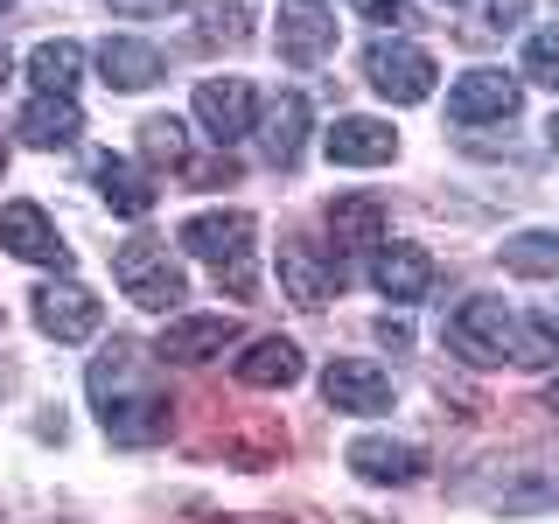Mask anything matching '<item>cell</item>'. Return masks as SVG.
<instances>
[{"mask_svg": "<svg viewBox=\"0 0 559 524\" xmlns=\"http://www.w3.org/2000/svg\"><path fill=\"white\" fill-rule=\"evenodd\" d=\"M371 287L384 294V301H419V294L433 287V259L419 252V245H378Z\"/></svg>", "mask_w": 559, "mask_h": 524, "instance_id": "obj_18", "label": "cell"}, {"mask_svg": "<svg viewBox=\"0 0 559 524\" xmlns=\"http://www.w3.org/2000/svg\"><path fill=\"white\" fill-rule=\"evenodd\" d=\"M322 224H329V238H336V266L343 259H357V252H378L384 245V203L378 196H364V189H343V196H329L322 210Z\"/></svg>", "mask_w": 559, "mask_h": 524, "instance_id": "obj_9", "label": "cell"}, {"mask_svg": "<svg viewBox=\"0 0 559 524\" xmlns=\"http://www.w3.org/2000/svg\"><path fill=\"white\" fill-rule=\"evenodd\" d=\"M189 182H238V162L231 154H217V162H182Z\"/></svg>", "mask_w": 559, "mask_h": 524, "instance_id": "obj_28", "label": "cell"}, {"mask_svg": "<svg viewBox=\"0 0 559 524\" xmlns=\"http://www.w3.org/2000/svg\"><path fill=\"white\" fill-rule=\"evenodd\" d=\"M78 133H84L78 98H49V92L28 98V112H22V140H28V147H70Z\"/></svg>", "mask_w": 559, "mask_h": 524, "instance_id": "obj_22", "label": "cell"}, {"mask_svg": "<svg viewBox=\"0 0 559 524\" xmlns=\"http://www.w3.org/2000/svg\"><path fill=\"white\" fill-rule=\"evenodd\" d=\"M197 119H203V133L217 140V147L245 140V133L259 127V98H252V84H245V78H203V84H197Z\"/></svg>", "mask_w": 559, "mask_h": 524, "instance_id": "obj_8", "label": "cell"}, {"mask_svg": "<svg viewBox=\"0 0 559 524\" xmlns=\"http://www.w3.org/2000/svg\"><path fill=\"white\" fill-rule=\"evenodd\" d=\"M524 78L546 84V92H559V28H538L532 43H524Z\"/></svg>", "mask_w": 559, "mask_h": 524, "instance_id": "obj_27", "label": "cell"}, {"mask_svg": "<svg viewBox=\"0 0 559 524\" xmlns=\"http://www.w3.org/2000/svg\"><path fill=\"white\" fill-rule=\"evenodd\" d=\"M511 364H559V322L552 314H518V357Z\"/></svg>", "mask_w": 559, "mask_h": 524, "instance_id": "obj_26", "label": "cell"}, {"mask_svg": "<svg viewBox=\"0 0 559 524\" xmlns=\"http://www.w3.org/2000/svg\"><path fill=\"white\" fill-rule=\"evenodd\" d=\"M119 14H154V8H168V0H112Z\"/></svg>", "mask_w": 559, "mask_h": 524, "instance_id": "obj_31", "label": "cell"}, {"mask_svg": "<svg viewBox=\"0 0 559 524\" xmlns=\"http://www.w3.org/2000/svg\"><path fill=\"white\" fill-rule=\"evenodd\" d=\"M441 8H462V0H441Z\"/></svg>", "mask_w": 559, "mask_h": 524, "instance_id": "obj_38", "label": "cell"}, {"mask_svg": "<svg viewBox=\"0 0 559 524\" xmlns=\"http://www.w3.org/2000/svg\"><path fill=\"white\" fill-rule=\"evenodd\" d=\"M252 238H259L252 210H197L182 224V252H197L231 301H252L259 294V245Z\"/></svg>", "mask_w": 559, "mask_h": 524, "instance_id": "obj_2", "label": "cell"}, {"mask_svg": "<svg viewBox=\"0 0 559 524\" xmlns=\"http://www.w3.org/2000/svg\"><path fill=\"white\" fill-rule=\"evenodd\" d=\"M252 133H259V154H266L273 168H294V162H301V147H308V98L301 92H280Z\"/></svg>", "mask_w": 559, "mask_h": 524, "instance_id": "obj_17", "label": "cell"}, {"mask_svg": "<svg viewBox=\"0 0 559 524\" xmlns=\"http://www.w3.org/2000/svg\"><path fill=\"white\" fill-rule=\"evenodd\" d=\"M231 343H238L231 314H182V322H168L162 336H154V357H162V364H210V357H224Z\"/></svg>", "mask_w": 559, "mask_h": 524, "instance_id": "obj_12", "label": "cell"}, {"mask_svg": "<svg viewBox=\"0 0 559 524\" xmlns=\"http://www.w3.org/2000/svg\"><path fill=\"white\" fill-rule=\"evenodd\" d=\"M8 8H14V0H0V22H8Z\"/></svg>", "mask_w": 559, "mask_h": 524, "instance_id": "obj_37", "label": "cell"}, {"mask_svg": "<svg viewBox=\"0 0 559 524\" xmlns=\"http://www.w3.org/2000/svg\"><path fill=\"white\" fill-rule=\"evenodd\" d=\"M245 524H287V517H245Z\"/></svg>", "mask_w": 559, "mask_h": 524, "instance_id": "obj_34", "label": "cell"}, {"mask_svg": "<svg viewBox=\"0 0 559 524\" xmlns=\"http://www.w3.org/2000/svg\"><path fill=\"white\" fill-rule=\"evenodd\" d=\"M343 462L357 468L364 483H419V476H427V448L392 441V433H357Z\"/></svg>", "mask_w": 559, "mask_h": 524, "instance_id": "obj_13", "label": "cell"}, {"mask_svg": "<svg viewBox=\"0 0 559 524\" xmlns=\"http://www.w3.org/2000/svg\"><path fill=\"white\" fill-rule=\"evenodd\" d=\"M483 8H489V28H518L532 0H483Z\"/></svg>", "mask_w": 559, "mask_h": 524, "instance_id": "obj_30", "label": "cell"}, {"mask_svg": "<svg viewBox=\"0 0 559 524\" xmlns=\"http://www.w3.org/2000/svg\"><path fill=\"white\" fill-rule=\"evenodd\" d=\"M273 43H280V57H287L294 70H308V63H322L329 49H336V22H329L314 0H287V8H280Z\"/></svg>", "mask_w": 559, "mask_h": 524, "instance_id": "obj_16", "label": "cell"}, {"mask_svg": "<svg viewBox=\"0 0 559 524\" xmlns=\"http://www.w3.org/2000/svg\"><path fill=\"white\" fill-rule=\"evenodd\" d=\"M0 175H8V140H0Z\"/></svg>", "mask_w": 559, "mask_h": 524, "instance_id": "obj_35", "label": "cell"}, {"mask_svg": "<svg viewBox=\"0 0 559 524\" xmlns=\"http://www.w3.org/2000/svg\"><path fill=\"white\" fill-rule=\"evenodd\" d=\"M546 140H552V147H559V112H552V127H546Z\"/></svg>", "mask_w": 559, "mask_h": 524, "instance_id": "obj_33", "label": "cell"}, {"mask_svg": "<svg viewBox=\"0 0 559 524\" xmlns=\"http://www.w3.org/2000/svg\"><path fill=\"white\" fill-rule=\"evenodd\" d=\"M0 245H8L14 259H28V266H70V245H63L57 224H49L43 203H8L0 210Z\"/></svg>", "mask_w": 559, "mask_h": 524, "instance_id": "obj_11", "label": "cell"}, {"mask_svg": "<svg viewBox=\"0 0 559 524\" xmlns=\"http://www.w3.org/2000/svg\"><path fill=\"white\" fill-rule=\"evenodd\" d=\"M441 336L462 364H511L518 357V314L503 301H489V294H468V301L448 314Z\"/></svg>", "mask_w": 559, "mask_h": 524, "instance_id": "obj_4", "label": "cell"}, {"mask_svg": "<svg viewBox=\"0 0 559 524\" xmlns=\"http://www.w3.org/2000/svg\"><path fill=\"white\" fill-rule=\"evenodd\" d=\"M329 162L336 168H384L399 154V133L384 127V119H371V112H349V119H336V127H329Z\"/></svg>", "mask_w": 559, "mask_h": 524, "instance_id": "obj_14", "label": "cell"}, {"mask_svg": "<svg viewBox=\"0 0 559 524\" xmlns=\"http://www.w3.org/2000/svg\"><path fill=\"white\" fill-rule=\"evenodd\" d=\"M364 78H371V92L378 98H392V105H419V98H433V57L419 43H406V35H378L371 49H364Z\"/></svg>", "mask_w": 559, "mask_h": 524, "instance_id": "obj_5", "label": "cell"}, {"mask_svg": "<svg viewBox=\"0 0 559 524\" xmlns=\"http://www.w3.org/2000/svg\"><path fill=\"white\" fill-rule=\"evenodd\" d=\"M92 182H98V196H105V210H112V217H147V210H154L147 168H133L127 154H98Z\"/></svg>", "mask_w": 559, "mask_h": 524, "instance_id": "obj_21", "label": "cell"}, {"mask_svg": "<svg viewBox=\"0 0 559 524\" xmlns=\"http://www.w3.org/2000/svg\"><path fill=\"white\" fill-rule=\"evenodd\" d=\"M322 398L336 413H392V371H378L371 357H336L322 371Z\"/></svg>", "mask_w": 559, "mask_h": 524, "instance_id": "obj_10", "label": "cell"}, {"mask_svg": "<svg viewBox=\"0 0 559 524\" xmlns=\"http://www.w3.org/2000/svg\"><path fill=\"white\" fill-rule=\"evenodd\" d=\"M98 70L112 92H147L154 78H162V49L140 43V35H105L98 43Z\"/></svg>", "mask_w": 559, "mask_h": 524, "instance_id": "obj_20", "label": "cell"}, {"mask_svg": "<svg viewBox=\"0 0 559 524\" xmlns=\"http://www.w3.org/2000/svg\"><path fill=\"white\" fill-rule=\"evenodd\" d=\"M503 266L518 279H559V231H511L503 238Z\"/></svg>", "mask_w": 559, "mask_h": 524, "instance_id": "obj_24", "label": "cell"}, {"mask_svg": "<svg viewBox=\"0 0 559 524\" xmlns=\"http://www.w3.org/2000/svg\"><path fill=\"white\" fill-rule=\"evenodd\" d=\"M28 78H35V92L70 98V92H78V78H84V49L78 43H35L28 49Z\"/></svg>", "mask_w": 559, "mask_h": 524, "instance_id": "obj_23", "label": "cell"}, {"mask_svg": "<svg viewBox=\"0 0 559 524\" xmlns=\"http://www.w3.org/2000/svg\"><path fill=\"white\" fill-rule=\"evenodd\" d=\"M0 84H8V49H0Z\"/></svg>", "mask_w": 559, "mask_h": 524, "instance_id": "obj_36", "label": "cell"}, {"mask_svg": "<svg viewBox=\"0 0 559 524\" xmlns=\"http://www.w3.org/2000/svg\"><path fill=\"white\" fill-rule=\"evenodd\" d=\"M84 384H92L98 427L112 433L119 448H154V441H168L175 398L154 384V357H140L127 336H112V343L98 349L92 371H84Z\"/></svg>", "mask_w": 559, "mask_h": 524, "instance_id": "obj_1", "label": "cell"}, {"mask_svg": "<svg viewBox=\"0 0 559 524\" xmlns=\"http://www.w3.org/2000/svg\"><path fill=\"white\" fill-rule=\"evenodd\" d=\"M28 301H35V329H43V336H57V343H92L98 322H105L98 294L78 287V279H43Z\"/></svg>", "mask_w": 559, "mask_h": 524, "instance_id": "obj_6", "label": "cell"}, {"mask_svg": "<svg viewBox=\"0 0 559 524\" xmlns=\"http://www.w3.org/2000/svg\"><path fill=\"white\" fill-rule=\"evenodd\" d=\"M546 406H552V413H559V378H552V392H546Z\"/></svg>", "mask_w": 559, "mask_h": 524, "instance_id": "obj_32", "label": "cell"}, {"mask_svg": "<svg viewBox=\"0 0 559 524\" xmlns=\"http://www.w3.org/2000/svg\"><path fill=\"white\" fill-rule=\"evenodd\" d=\"M357 14H364V22H406V0H357Z\"/></svg>", "mask_w": 559, "mask_h": 524, "instance_id": "obj_29", "label": "cell"}, {"mask_svg": "<svg viewBox=\"0 0 559 524\" xmlns=\"http://www.w3.org/2000/svg\"><path fill=\"white\" fill-rule=\"evenodd\" d=\"M518 98H524V84L518 78H503V70H462V78L448 84V119L454 127H489V119H518Z\"/></svg>", "mask_w": 559, "mask_h": 524, "instance_id": "obj_7", "label": "cell"}, {"mask_svg": "<svg viewBox=\"0 0 559 524\" xmlns=\"http://www.w3.org/2000/svg\"><path fill=\"white\" fill-rule=\"evenodd\" d=\"M280 287H287L294 308H329V294L343 287V266L294 238V245H280Z\"/></svg>", "mask_w": 559, "mask_h": 524, "instance_id": "obj_15", "label": "cell"}, {"mask_svg": "<svg viewBox=\"0 0 559 524\" xmlns=\"http://www.w3.org/2000/svg\"><path fill=\"white\" fill-rule=\"evenodd\" d=\"M301 343L287 336H259L252 349L238 357V384H252V392H287V384H301Z\"/></svg>", "mask_w": 559, "mask_h": 524, "instance_id": "obj_19", "label": "cell"}, {"mask_svg": "<svg viewBox=\"0 0 559 524\" xmlns=\"http://www.w3.org/2000/svg\"><path fill=\"white\" fill-rule=\"evenodd\" d=\"M140 154L147 162H168V168H182L189 162V127L175 112H154V119H140Z\"/></svg>", "mask_w": 559, "mask_h": 524, "instance_id": "obj_25", "label": "cell"}, {"mask_svg": "<svg viewBox=\"0 0 559 524\" xmlns=\"http://www.w3.org/2000/svg\"><path fill=\"white\" fill-rule=\"evenodd\" d=\"M112 279H119V294H127L133 308H154V314H168L175 301H189V279L182 266H175V252H168V238H127L112 252Z\"/></svg>", "mask_w": 559, "mask_h": 524, "instance_id": "obj_3", "label": "cell"}]
</instances>
